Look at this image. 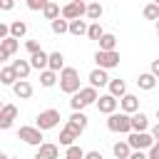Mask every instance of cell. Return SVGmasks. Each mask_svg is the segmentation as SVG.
Returning <instances> with one entry per match:
<instances>
[{"instance_id": "1", "label": "cell", "mask_w": 159, "mask_h": 159, "mask_svg": "<svg viewBox=\"0 0 159 159\" xmlns=\"http://www.w3.org/2000/svg\"><path fill=\"white\" fill-rule=\"evenodd\" d=\"M57 80H60V89L67 94H75L80 89V72L75 67H62L57 72Z\"/></svg>"}, {"instance_id": "2", "label": "cell", "mask_w": 159, "mask_h": 159, "mask_svg": "<svg viewBox=\"0 0 159 159\" xmlns=\"http://www.w3.org/2000/svg\"><path fill=\"white\" fill-rule=\"evenodd\" d=\"M97 89H92V87H80L75 94H72V99H70V107H72V112H82L87 104H94L97 102Z\"/></svg>"}, {"instance_id": "3", "label": "cell", "mask_w": 159, "mask_h": 159, "mask_svg": "<svg viewBox=\"0 0 159 159\" xmlns=\"http://www.w3.org/2000/svg\"><path fill=\"white\" fill-rule=\"evenodd\" d=\"M152 144H159V142H154L149 132H129V137H127V147L132 152H147Z\"/></svg>"}, {"instance_id": "4", "label": "cell", "mask_w": 159, "mask_h": 159, "mask_svg": "<svg viewBox=\"0 0 159 159\" xmlns=\"http://www.w3.org/2000/svg\"><path fill=\"white\" fill-rule=\"evenodd\" d=\"M60 112L57 109H42L40 114H37V119H35V127L40 129V132H47V129H55V127H60Z\"/></svg>"}, {"instance_id": "5", "label": "cell", "mask_w": 159, "mask_h": 159, "mask_svg": "<svg viewBox=\"0 0 159 159\" xmlns=\"http://www.w3.org/2000/svg\"><path fill=\"white\" fill-rule=\"evenodd\" d=\"M84 7H87V2H82V0H72V2H67V5L60 7V17L67 20V22H72V20H82V17H84Z\"/></svg>"}, {"instance_id": "6", "label": "cell", "mask_w": 159, "mask_h": 159, "mask_svg": "<svg viewBox=\"0 0 159 159\" xmlns=\"http://www.w3.org/2000/svg\"><path fill=\"white\" fill-rule=\"evenodd\" d=\"M107 129L109 132H117V134H129V114H122V112H114L107 117Z\"/></svg>"}, {"instance_id": "7", "label": "cell", "mask_w": 159, "mask_h": 159, "mask_svg": "<svg viewBox=\"0 0 159 159\" xmlns=\"http://www.w3.org/2000/svg\"><path fill=\"white\" fill-rule=\"evenodd\" d=\"M94 62H97V67L99 70H112V67H119V52L117 50H112V52H94Z\"/></svg>"}, {"instance_id": "8", "label": "cell", "mask_w": 159, "mask_h": 159, "mask_svg": "<svg viewBox=\"0 0 159 159\" xmlns=\"http://www.w3.org/2000/svg\"><path fill=\"white\" fill-rule=\"evenodd\" d=\"M17 137L25 142V144H30V147H40L42 144V132L37 129V127H20V132H17Z\"/></svg>"}, {"instance_id": "9", "label": "cell", "mask_w": 159, "mask_h": 159, "mask_svg": "<svg viewBox=\"0 0 159 159\" xmlns=\"http://www.w3.org/2000/svg\"><path fill=\"white\" fill-rule=\"evenodd\" d=\"M17 119V107L15 104H2L0 109V129H10Z\"/></svg>"}, {"instance_id": "10", "label": "cell", "mask_w": 159, "mask_h": 159, "mask_svg": "<svg viewBox=\"0 0 159 159\" xmlns=\"http://www.w3.org/2000/svg\"><path fill=\"white\" fill-rule=\"evenodd\" d=\"M65 127H70V129L80 137V134L87 129V114H84V112H72V117L67 119V124H65Z\"/></svg>"}, {"instance_id": "11", "label": "cell", "mask_w": 159, "mask_h": 159, "mask_svg": "<svg viewBox=\"0 0 159 159\" xmlns=\"http://www.w3.org/2000/svg\"><path fill=\"white\" fill-rule=\"evenodd\" d=\"M94 104H97V109H99L102 114H107V117H109V114H114V112H117V107H119V104H117V99H114V97H109V94H99Z\"/></svg>"}, {"instance_id": "12", "label": "cell", "mask_w": 159, "mask_h": 159, "mask_svg": "<svg viewBox=\"0 0 159 159\" xmlns=\"http://www.w3.org/2000/svg\"><path fill=\"white\" fill-rule=\"evenodd\" d=\"M117 104L122 107V114H134V112H139V97L137 94H124L122 99H117Z\"/></svg>"}, {"instance_id": "13", "label": "cell", "mask_w": 159, "mask_h": 159, "mask_svg": "<svg viewBox=\"0 0 159 159\" xmlns=\"http://www.w3.org/2000/svg\"><path fill=\"white\" fill-rule=\"evenodd\" d=\"M57 157H60V147L57 144H50V142H42L37 147V152H35L32 159H57Z\"/></svg>"}, {"instance_id": "14", "label": "cell", "mask_w": 159, "mask_h": 159, "mask_svg": "<svg viewBox=\"0 0 159 159\" xmlns=\"http://www.w3.org/2000/svg\"><path fill=\"white\" fill-rule=\"evenodd\" d=\"M147 127H149V117H147L144 112L129 114V129H132V132H147Z\"/></svg>"}, {"instance_id": "15", "label": "cell", "mask_w": 159, "mask_h": 159, "mask_svg": "<svg viewBox=\"0 0 159 159\" xmlns=\"http://www.w3.org/2000/svg\"><path fill=\"white\" fill-rule=\"evenodd\" d=\"M27 65H30V70H47V52L45 50H37L35 55H30V60H27Z\"/></svg>"}, {"instance_id": "16", "label": "cell", "mask_w": 159, "mask_h": 159, "mask_svg": "<svg viewBox=\"0 0 159 159\" xmlns=\"http://www.w3.org/2000/svg\"><path fill=\"white\" fill-rule=\"evenodd\" d=\"M107 87H109V97H114V99H122L124 94H127V82L124 80H109L107 82Z\"/></svg>"}, {"instance_id": "17", "label": "cell", "mask_w": 159, "mask_h": 159, "mask_svg": "<svg viewBox=\"0 0 159 159\" xmlns=\"http://www.w3.org/2000/svg\"><path fill=\"white\" fill-rule=\"evenodd\" d=\"M12 92H15L17 99H30V97H32V84H30L27 80H17V82L12 84Z\"/></svg>"}, {"instance_id": "18", "label": "cell", "mask_w": 159, "mask_h": 159, "mask_svg": "<svg viewBox=\"0 0 159 159\" xmlns=\"http://www.w3.org/2000/svg\"><path fill=\"white\" fill-rule=\"evenodd\" d=\"M62 67H65V55L62 52H47V70L57 75Z\"/></svg>"}, {"instance_id": "19", "label": "cell", "mask_w": 159, "mask_h": 159, "mask_svg": "<svg viewBox=\"0 0 159 159\" xmlns=\"http://www.w3.org/2000/svg\"><path fill=\"white\" fill-rule=\"evenodd\" d=\"M107 82H109V77H107V72H104V70H99V67H97V70H92V72H89V87H92V89L104 87Z\"/></svg>"}, {"instance_id": "20", "label": "cell", "mask_w": 159, "mask_h": 159, "mask_svg": "<svg viewBox=\"0 0 159 159\" xmlns=\"http://www.w3.org/2000/svg\"><path fill=\"white\" fill-rule=\"evenodd\" d=\"M25 32H27V22H22V20H15L7 25V37H12V40H20Z\"/></svg>"}, {"instance_id": "21", "label": "cell", "mask_w": 159, "mask_h": 159, "mask_svg": "<svg viewBox=\"0 0 159 159\" xmlns=\"http://www.w3.org/2000/svg\"><path fill=\"white\" fill-rule=\"evenodd\" d=\"M10 70L15 72L17 80H27V75H30V65H27V60H12Z\"/></svg>"}, {"instance_id": "22", "label": "cell", "mask_w": 159, "mask_h": 159, "mask_svg": "<svg viewBox=\"0 0 159 159\" xmlns=\"http://www.w3.org/2000/svg\"><path fill=\"white\" fill-rule=\"evenodd\" d=\"M97 42H99V52H112V50H117V37H114L112 32H104Z\"/></svg>"}, {"instance_id": "23", "label": "cell", "mask_w": 159, "mask_h": 159, "mask_svg": "<svg viewBox=\"0 0 159 159\" xmlns=\"http://www.w3.org/2000/svg\"><path fill=\"white\" fill-rule=\"evenodd\" d=\"M137 87H139V89H144V92H152V89L157 87V77H152L149 72H144V75H139V77H137Z\"/></svg>"}, {"instance_id": "24", "label": "cell", "mask_w": 159, "mask_h": 159, "mask_svg": "<svg viewBox=\"0 0 159 159\" xmlns=\"http://www.w3.org/2000/svg\"><path fill=\"white\" fill-rule=\"evenodd\" d=\"M102 12H104V7L99 5V2H89L87 7H84V15L92 20V22H99V17H102Z\"/></svg>"}, {"instance_id": "25", "label": "cell", "mask_w": 159, "mask_h": 159, "mask_svg": "<svg viewBox=\"0 0 159 159\" xmlns=\"http://www.w3.org/2000/svg\"><path fill=\"white\" fill-rule=\"evenodd\" d=\"M75 139H80V137H77L70 127H62V129H60V147H72Z\"/></svg>"}, {"instance_id": "26", "label": "cell", "mask_w": 159, "mask_h": 159, "mask_svg": "<svg viewBox=\"0 0 159 159\" xmlns=\"http://www.w3.org/2000/svg\"><path fill=\"white\" fill-rule=\"evenodd\" d=\"M42 15H45L50 22H52V20H57V17H60V5H57V2H52V0H47V2H45V7H42Z\"/></svg>"}, {"instance_id": "27", "label": "cell", "mask_w": 159, "mask_h": 159, "mask_svg": "<svg viewBox=\"0 0 159 159\" xmlns=\"http://www.w3.org/2000/svg\"><path fill=\"white\" fill-rule=\"evenodd\" d=\"M67 32L75 35V37H80V35L87 32V22L84 20H72V22H67Z\"/></svg>"}, {"instance_id": "28", "label": "cell", "mask_w": 159, "mask_h": 159, "mask_svg": "<svg viewBox=\"0 0 159 159\" xmlns=\"http://www.w3.org/2000/svg\"><path fill=\"white\" fill-rule=\"evenodd\" d=\"M15 82H17L15 72H12L10 67H2V70H0V84H7V87H12Z\"/></svg>"}, {"instance_id": "29", "label": "cell", "mask_w": 159, "mask_h": 159, "mask_svg": "<svg viewBox=\"0 0 159 159\" xmlns=\"http://www.w3.org/2000/svg\"><path fill=\"white\" fill-rule=\"evenodd\" d=\"M129 147H127V142H114V147H112V154L117 157V159H127L129 157Z\"/></svg>"}, {"instance_id": "30", "label": "cell", "mask_w": 159, "mask_h": 159, "mask_svg": "<svg viewBox=\"0 0 159 159\" xmlns=\"http://www.w3.org/2000/svg\"><path fill=\"white\" fill-rule=\"evenodd\" d=\"M55 82H57V75L55 72H50V70H42L40 72V84L42 87H55Z\"/></svg>"}, {"instance_id": "31", "label": "cell", "mask_w": 159, "mask_h": 159, "mask_svg": "<svg viewBox=\"0 0 159 159\" xmlns=\"http://www.w3.org/2000/svg\"><path fill=\"white\" fill-rule=\"evenodd\" d=\"M0 47L7 52V55H15L17 52V47H20V40H12V37H5V40H0Z\"/></svg>"}, {"instance_id": "32", "label": "cell", "mask_w": 159, "mask_h": 159, "mask_svg": "<svg viewBox=\"0 0 159 159\" xmlns=\"http://www.w3.org/2000/svg\"><path fill=\"white\" fill-rule=\"evenodd\" d=\"M89 40H99L102 35H104V30H102V25L99 22H92V25H87V32H84Z\"/></svg>"}, {"instance_id": "33", "label": "cell", "mask_w": 159, "mask_h": 159, "mask_svg": "<svg viewBox=\"0 0 159 159\" xmlns=\"http://www.w3.org/2000/svg\"><path fill=\"white\" fill-rule=\"evenodd\" d=\"M144 17L147 20H159V2H149L144 7Z\"/></svg>"}, {"instance_id": "34", "label": "cell", "mask_w": 159, "mask_h": 159, "mask_svg": "<svg viewBox=\"0 0 159 159\" xmlns=\"http://www.w3.org/2000/svg\"><path fill=\"white\" fill-rule=\"evenodd\" d=\"M50 27H52V32H55V35H65V32H67V20L57 17V20H52V22H50Z\"/></svg>"}, {"instance_id": "35", "label": "cell", "mask_w": 159, "mask_h": 159, "mask_svg": "<svg viewBox=\"0 0 159 159\" xmlns=\"http://www.w3.org/2000/svg\"><path fill=\"white\" fill-rule=\"evenodd\" d=\"M82 157H84V149L77 147V144L67 147V152H65V159H82Z\"/></svg>"}, {"instance_id": "36", "label": "cell", "mask_w": 159, "mask_h": 159, "mask_svg": "<svg viewBox=\"0 0 159 159\" xmlns=\"http://www.w3.org/2000/svg\"><path fill=\"white\" fill-rule=\"evenodd\" d=\"M25 50H27L30 55H35V52H37V50H42V47H40V42H37V40H27V42H25Z\"/></svg>"}, {"instance_id": "37", "label": "cell", "mask_w": 159, "mask_h": 159, "mask_svg": "<svg viewBox=\"0 0 159 159\" xmlns=\"http://www.w3.org/2000/svg\"><path fill=\"white\" fill-rule=\"evenodd\" d=\"M45 2H47V0H27V7L37 12V10H42V7H45Z\"/></svg>"}, {"instance_id": "38", "label": "cell", "mask_w": 159, "mask_h": 159, "mask_svg": "<svg viewBox=\"0 0 159 159\" xmlns=\"http://www.w3.org/2000/svg\"><path fill=\"white\" fill-rule=\"evenodd\" d=\"M147 159H159V144H152L147 149Z\"/></svg>"}, {"instance_id": "39", "label": "cell", "mask_w": 159, "mask_h": 159, "mask_svg": "<svg viewBox=\"0 0 159 159\" xmlns=\"http://www.w3.org/2000/svg\"><path fill=\"white\" fill-rule=\"evenodd\" d=\"M12 7H15V2H12V0H0V10H5V12H10Z\"/></svg>"}, {"instance_id": "40", "label": "cell", "mask_w": 159, "mask_h": 159, "mask_svg": "<svg viewBox=\"0 0 159 159\" xmlns=\"http://www.w3.org/2000/svg\"><path fill=\"white\" fill-rule=\"evenodd\" d=\"M82 159H104V157H102V152H94V149H92V152H84Z\"/></svg>"}, {"instance_id": "41", "label": "cell", "mask_w": 159, "mask_h": 159, "mask_svg": "<svg viewBox=\"0 0 159 159\" xmlns=\"http://www.w3.org/2000/svg\"><path fill=\"white\" fill-rule=\"evenodd\" d=\"M152 77H159V60H152V70H149Z\"/></svg>"}, {"instance_id": "42", "label": "cell", "mask_w": 159, "mask_h": 159, "mask_svg": "<svg viewBox=\"0 0 159 159\" xmlns=\"http://www.w3.org/2000/svg\"><path fill=\"white\" fill-rule=\"evenodd\" d=\"M127 159H147V154H144V152H129Z\"/></svg>"}, {"instance_id": "43", "label": "cell", "mask_w": 159, "mask_h": 159, "mask_svg": "<svg viewBox=\"0 0 159 159\" xmlns=\"http://www.w3.org/2000/svg\"><path fill=\"white\" fill-rule=\"evenodd\" d=\"M7 57H10V55H7V52H5V50H2V47H0V62H5V60H7Z\"/></svg>"}, {"instance_id": "44", "label": "cell", "mask_w": 159, "mask_h": 159, "mask_svg": "<svg viewBox=\"0 0 159 159\" xmlns=\"http://www.w3.org/2000/svg\"><path fill=\"white\" fill-rule=\"evenodd\" d=\"M0 159H10V157H7V154H5V152H0Z\"/></svg>"}, {"instance_id": "45", "label": "cell", "mask_w": 159, "mask_h": 159, "mask_svg": "<svg viewBox=\"0 0 159 159\" xmlns=\"http://www.w3.org/2000/svg\"><path fill=\"white\" fill-rule=\"evenodd\" d=\"M0 109H2V99H0Z\"/></svg>"}, {"instance_id": "46", "label": "cell", "mask_w": 159, "mask_h": 159, "mask_svg": "<svg viewBox=\"0 0 159 159\" xmlns=\"http://www.w3.org/2000/svg\"><path fill=\"white\" fill-rule=\"evenodd\" d=\"M10 159H20V157H10Z\"/></svg>"}]
</instances>
